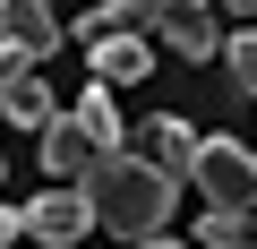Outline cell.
Instances as JSON below:
<instances>
[{"mask_svg":"<svg viewBox=\"0 0 257 249\" xmlns=\"http://www.w3.org/2000/svg\"><path fill=\"white\" fill-rule=\"evenodd\" d=\"M248 155H257V146H248Z\"/></svg>","mask_w":257,"mask_h":249,"instance_id":"ac0fdd59","label":"cell"},{"mask_svg":"<svg viewBox=\"0 0 257 249\" xmlns=\"http://www.w3.org/2000/svg\"><path fill=\"white\" fill-rule=\"evenodd\" d=\"M155 26H163V43H172V52H189V60H214V52H223L206 0H155Z\"/></svg>","mask_w":257,"mask_h":249,"instance_id":"8992f818","label":"cell"},{"mask_svg":"<svg viewBox=\"0 0 257 249\" xmlns=\"http://www.w3.org/2000/svg\"><path fill=\"white\" fill-rule=\"evenodd\" d=\"M155 60H146V35H111V43H94V77L103 86H138Z\"/></svg>","mask_w":257,"mask_h":249,"instance_id":"8fae6325","label":"cell"},{"mask_svg":"<svg viewBox=\"0 0 257 249\" xmlns=\"http://www.w3.org/2000/svg\"><path fill=\"white\" fill-rule=\"evenodd\" d=\"M138 249H189V240H172V232H155V240H138Z\"/></svg>","mask_w":257,"mask_h":249,"instance_id":"9a60e30c","label":"cell"},{"mask_svg":"<svg viewBox=\"0 0 257 249\" xmlns=\"http://www.w3.org/2000/svg\"><path fill=\"white\" fill-rule=\"evenodd\" d=\"M0 43L26 52V60H52V52H60V18H52V0H0Z\"/></svg>","mask_w":257,"mask_h":249,"instance_id":"5b68a950","label":"cell"},{"mask_svg":"<svg viewBox=\"0 0 257 249\" xmlns=\"http://www.w3.org/2000/svg\"><path fill=\"white\" fill-rule=\"evenodd\" d=\"M0 181H9V163H0Z\"/></svg>","mask_w":257,"mask_h":249,"instance_id":"e0dca14e","label":"cell"},{"mask_svg":"<svg viewBox=\"0 0 257 249\" xmlns=\"http://www.w3.org/2000/svg\"><path fill=\"white\" fill-rule=\"evenodd\" d=\"M231 9H240V18H257V0H231Z\"/></svg>","mask_w":257,"mask_h":249,"instance_id":"2e32d148","label":"cell"},{"mask_svg":"<svg viewBox=\"0 0 257 249\" xmlns=\"http://www.w3.org/2000/svg\"><path fill=\"white\" fill-rule=\"evenodd\" d=\"M223 60H231V86H240V95H257V26H248V35H231V43H223Z\"/></svg>","mask_w":257,"mask_h":249,"instance_id":"4fadbf2b","label":"cell"},{"mask_svg":"<svg viewBox=\"0 0 257 249\" xmlns=\"http://www.w3.org/2000/svg\"><path fill=\"white\" fill-rule=\"evenodd\" d=\"M197 249H257V215H223V206H206V215H197Z\"/></svg>","mask_w":257,"mask_h":249,"instance_id":"7c38bea8","label":"cell"},{"mask_svg":"<svg viewBox=\"0 0 257 249\" xmlns=\"http://www.w3.org/2000/svg\"><path fill=\"white\" fill-rule=\"evenodd\" d=\"M128 155H146L163 181L189 189V172H197V129H189L180 112H155V120H138V129H128Z\"/></svg>","mask_w":257,"mask_h":249,"instance_id":"3957f363","label":"cell"},{"mask_svg":"<svg viewBox=\"0 0 257 249\" xmlns=\"http://www.w3.org/2000/svg\"><path fill=\"white\" fill-rule=\"evenodd\" d=\"M138 26H155V0H103V9H86V18H77V43L94 52V43L138 35Z\"/></svg>","mask_w":257,"mask_h":249,"instance_id":"ba28073f","label":"cell"},{"mask_svg":"<svg viewBox=\"0 0 257 249\" xmlns=\"http://www.w3.org/2000/svg\"><path fill=\"white\" fill-rule=\"evenodd\" d=\"M94 155H103V146H94V138L77 129V112L43 129V172H52V181H69V189H77V181L94 172Z\"/></svg>","mask_w":257,"mask_h":249,"instance_id":"52a82bcc","label":"cell"},{"mask_svg":"<svg viewBox=\"0 0 257 249\" xmlns=\"http://www.w3.org/2000/svg\"><path fill=\"white\" fill-rule=\"evenodd\" d=\"M18 232H26V206H0V249H9Z\"/></svg>","mask_w":257,"mask_h":249,"instance_id":"5bb4252c","label":"cell"},{"mask_svg":"<svg viewBox=\"0 0 257 249\" xmlns=\"http://www.w3.org/2000/svg\"><path fill=\"white\" fill-rule=\"evenodd\" d=\"M0 120H18V129H52V120H60V103H52V86L26 69V77H9V86H0Z\"/></svg>","mask_w":257,"mask_h":249,"instance_id":"9c48e42d","label":"cell"},{"mask_svg":"<svg viewBox=\"0 0 257 249\" xmlns=\"http://www.w3.org/2000/svg\"><path fill=\"white\" fill-rule=\"evenodd\" d=\"M77 189H86L94 223H103V232H120L128 249H138V240H155V232L172 223V206H180V181H163L146 155H128V146L94 155V172H86Z\"/></svg>","mask_w":257,"mask_h":249,"instance_id":"6da1fadb","label":"cell"},{"mask_svg":"<svg viewBox=\"0 0 257 249\" xmlns=\"http://www.w3.org/2000/svg\"><path fill=\"white\" fill-rule=\"evenodd\" d=\"M26 232H35L43 249H69V240H86V232H94V206H86V189L52 181V198H35V206H26Z\"/></svg>","mask_w":257,"mask_h":249,"instance_id":"277c9868","label":"cell"},{"mask_svg":"<svg viewBox=\"0 0 257 249\" xmlns=\"http://www.w3.org/2000/svg\"><path fill=\"white\" fill-rule=\"evenodd\" d=\"M197 198L223 206V215H257V155L240 138H197Z\"/></svg>","mask_w":257,"mask_h":249,"instance_id":"7a4b0ae2","label":"cell"},{"mask_svg":"<svg viewBox=\"0 0 257 249\" xmlns=\"http://www.w3.org/2000/svg\"><path fill=\"white\" fill-rule=\"evenodd\" d=\"M77 129H86L103 155H111V146H128V120H120V103H111V86H103V77L77 95Z\"/></svg>","mask_w":257,"mask_h":249,"instance_id":"30bf717a","label":"cell"}]
</instances>
